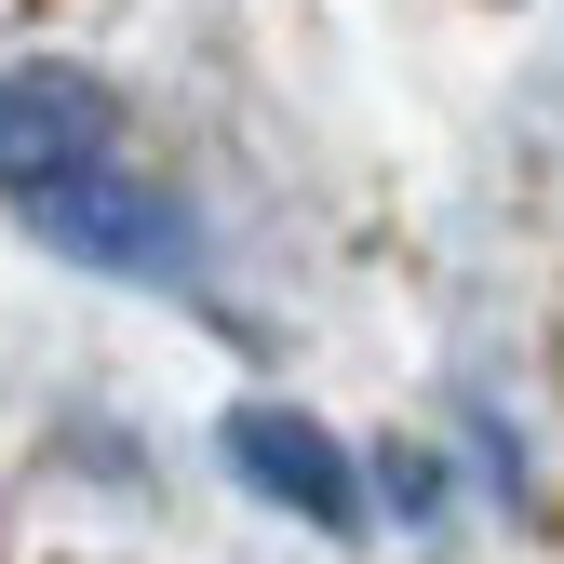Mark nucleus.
Segmentation results:
<instances>
[{"mask_svg": "<svg viewBox=\"0 0 564 564\" xmlns=\"http://www.w3.org/2000/svg\"><path fill=\"white\" fill-rule=\"evenodd\" d=\"M229 470L256 484L269 511H296L310 538H364V470L336 457V431L323 416H296V403H229Z\"/></svg>", "mask_w": 564, "mask_h": 564, "instance_id": "nucleus-3", "label": "nucleus"}, {"mask_svg": "<svg viewBox=\"0 0 564 564\" xmlns=\"http://www.w3.org/2000/svg\"><path fill=\"white\" fill-rule=\"evenodd\" d=\"M108 149H121V121H108L95 67H67V54H14V67H0V188H14V202L95 175Z\"/></svg>", "mask_w": 564, "mask_h": 564, "instance_id": "nucleus-2", "label": "nucleus"}, {"mask_svg": "<svg viewBox=\"0 0 564 564\" xmlns=\"http://www.w3.org/2000/svg\"><path fill=\"white\" fill-rule=\"evenodd\" d=\"M28 216H41V242H54V256H82V269H108V282H188V256H202V216H188L175 188L121 175V162L41 188Z\"/></svg>", "mask_w": 564, "mask_h": 564, "instance_id": "nucleus-1", "label": "nucleus"}]
</instances>
